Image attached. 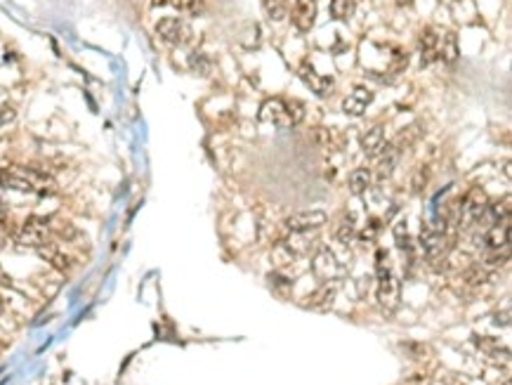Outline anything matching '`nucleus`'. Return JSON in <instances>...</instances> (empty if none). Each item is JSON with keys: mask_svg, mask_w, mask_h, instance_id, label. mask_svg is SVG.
I'll return each instance as SVG.
<instances>
[{"mask_svg": "<svg viewBox=\"0 0 512 385\" xmlns=\"http://www.w3.org/2000/svg\"><path fill=\"white\" fill-rule=\"evenodd\" d=\"M336 237H338V241L340 244H350L354 237H357V230H354V223H343L338 227V232H336Z\"/></svg>", "mask_w": 512, "mask_h": 385, "instance_id": "25", "label": "nucleus"}, {"mask_svg": "<svg viewBox=\"0 0 512 385\" xmlns=\"http://www.w3.org/2000/svg\"><path fill=\"white\" fill-rule=\"evenodd\" d=\"M0 208H3V199H0Z\"/></svg>", "mask_w": 512, "mask_h": 385, "instance_id": "32", "label": "nucleus"}, {"mask_svg": "<svg viewBox=\"0 0 512 385\" xmlns=\"http://www.w3.org/2000/svg\"><path fill=\"white\" fill-rule=\"evenodd\" d=\"M156 34H159L166 43H170V46H180V43L187 38V27L180 22V19L166 17L156 24Z\"/></svg>", "mask_w": 512, "mask_h": 385, "instance_id": "11", "label": "nucleus"}, {"mask_svg": "<svg viewBox=\"0 0 512 385\" xmlns=\"http://www.w3.org/2000/svg\"><path fill=\"white\" fill-rule=\"evenodd\" d=\"M156 5L166 3L170 8L185 12V15H201L204 12V0H154Z\"/></svg>", "mask_w": 512, "mask_h": 385, "instance_id": "21", "label": "nucleus"}, {"mask_svg": "<svg viewBox=\"0 0 512 385\" xmlns=\"http://www.w3.org/2000/svg\"><path fill=\"white\" fill-rule=\"evenodd\" d=\"M394 239H397V246L399 248H404V253H411V248H408V232H406V225L399 223L394 227Z\"/></svg>", "mask_w": 512, "mask_h": 385, "instance_id": "26", "label": "nucleus"}, {"mask_svg": "<svg viewBox=\"0 0 512 385\" xmlns=\"http://www.w3.org/2000/svg\"><path fill=\"white\" fill-rule=\"evenodd\" d=\"M371 182H373V173H371V170L369 168H357L350 175V189H352V194L362 197L366 189L371 187Z\"/></svg>", "mask_w": 512, "mask_h": 385, "instance_id": "19", "label": "nucleus"}, {"mask_svg": "<svg viewBox=\"0 0 512 385\" xmlns=\"http://www.w3.org/2000/svg\"><path fill=\"white\" fill-rule=\"evenodd\" d=\"M373 102V92L366 88H354V90L343 99V111L350 116H364V111L369 109V104Z\"/></svg>", "mask_w": 512, "mask_h": 385, "instance_id": "12", "label": "nucleus"}, {"mask_svg": "<svg viewBox=\"0 0 512 385\" xmlns=\"http://www.w3.org/2000/svg\"><path fill=\"white\" fill-rule=\"evenodd\" d=\"M305 104L300 99H281L271 97L262 104L260 109V121L271 123L276 128H295L305 118Z\"/></svg>", "mask_w": 512, "mask_h": 385, "instance_id": "1", "label": "nucleus"}, {"mask_svg": "<svg viewBox=\"0 0 512 385\" xmlns=\"http://www.w3.org/2000/svg\"><path fill=\"white\" fill-rule=\"evenodd\" d=\"M314 19H317V0H295V8H293L295 29L307 34L314 27Z\"/></svg>", "mask_w": 512, "mask_h": 385, "instance_id": "10", "label": "nucleus"}, {"mask_svg": "<svg viewBox=\"0 0 512 385\" xmlns=\"http://www.w3.org/2000/svg\"><path fill=\"white\" fill-rule=\"evenodd\" d=\"M479 343V350L482 352H486V355H491L494 359H501V355L505 357V359H510V350L505 348V343H501V340H496V338H479L477 340Z\"/></svg>", "mask_w": 512, "mask_h": 385, "instance_id": "20", "label": "nucleus"}, {"mask_svg": "<svg viewBox=\"0 0 512 385\" xmlns=\"http://www.w3.org/2000/svg\"><path fill=\"white\" fill-rule=\"evenodd\" d=\"M411 3H413V0H397V5H401V8H408Z\"/></svg>", "mask_w": 512, "mask_h": 385, "instance_id": "31", "label": "nucleus"}, {"mask_svg": "<svg viewBox=\"0 0 512 385\" xmlns=\"http://www.w3.org/2000/svg\"><path fill=\"white\" fill-rule=\"evenodd\" d=\"M378 302L385 312H394L401 300V288L397 276L392 274L390 260H385V253H378Z\"/></svg>", "mask_w": 512, "mask_h": 385, "instance_id": "2", "label": "nucleus"}, {"mask_svg": "<svg viewBox=\"0 0 512 385\" xmlns=\"http://www.w3.org/2000/svg\"><path fill=\"white\" fill-rule=\"evenodd\" d=\"M397 161H399V149L394 147H387L381 154V161H378V168H376V178L378 180H387L392 175V170H394Z\"/></svg>", "mask_w": 512, "mask_h": 385, "instance_id": "17", "label": "nucleus"}, {"mask_svg": "<svg viewBox=\"0 0 512 385\" xmlns=\"http://www.w3.org/2000/svg\"><path fill=\"white\" fill-rule=\"evenodd\" d=\"M439 57L446 62L448 66H453L458 62V36L453 34V31H448V34L441 38V43H439Z\"/></svg>", "mask_w": 512, "mask_h": 385, "instance_id": "18", "label": "nucleus"}, {"mask_svg": "<svg viewBox=\"0 0 512 385\" xmlns=\"http://www.w3.org/2000/svg\"><path fill=\"white\" fill-rule=\"evenodd\" d=\"M298 74H300L302 83H305L314 94H319V97H326V94H331L333 88H336V80H333L331 76H321L317 69L309 64V62L300 64V71Z\"/></svg>", "mask_w": 512, "mask_h": 385, "instance_id": "9", "label": "nucleus"}, {"mask_svg": "<svg viewBox=\"0 0 512 385\" xmlns=\"http://www.w3.org/2000/svg\"><path fill=\"white\" fill-rule=\"evenodd\" d=\"M484 244H486V248H491V251H498V248L510 246V218L491 225L489 232H486V237H484Z\"/></svg>", "mask_w": 512, "mask_h": 385, "instance_id": "14", "label": "nucleus"}, {"mask_svg": "<svg viewBox=\"0 0 512 385\" xmlns=\"http://www.w3.org/2000/svg\"><path fill=\"white\" fill-rule=\"evenodd\" d=\"M192 69L196 74H201V76H206V74H211V69H213V62H211V57H206V55H192Z\"/></svg>", "mask_w": 512, "mask_h": 385, "instance_id": "24", "label": "nucleus"}, {"mask_svg": "<svg viewBox=\"0 0 512 385\" xmlns=\"http://www.w3.org/2000/svg\"><path fill=\"white\" fill-rule=\"evenodd\" d=\"M283 248L293 258L312 255L319 248V234L317 232H288L283 239Z\"/></svg>", "mask_w": 512, "mask_h": 385, "instance_id": "6", "label": "nucleus"}, {"mask_svg": "<svg viewBox=\"0 0 512 385\" xmlns=\"http://www.w3.org/2000/svg\"><path fill=\"white\" fill-rule=\"evenodd\" d=\"M385 147V128L381 123L373 125L362 135V149L366 156H378Z\"/></svg>", "mask_w": 512, "mask_h": 385, "instance_id": "15", "label": "nucleus"}, {"mask_svg": "<svg viewBox=\"0 0 512 385\" xmlns=\"http://www.w3.org/2000/svg\"><path fill=\"white\" fill-rule=\"evenodd\" d=\"M36 251H38V255H41L43 260H48L55 270H62V272H66V270L71 267V260H69V258H66V253H64V251L57 248L55 244H50V241H48V244L38 246Z\"/></svg>", "mask_w": 512, "mask_h": 385, "instance_id": "16", "label": "nucleus"}, {"mask_svg": "<svg viewBox=\"0 0 512 385\" xmlns=\"http://www.w3.org/2000/svg\"><path fill=\"white\" fill-rule=\"evenodd\" d=\"M41 182H48V175L34 173L29 168H19V166H8L0 168V187L5 189H15V192L24 194H43Z\"/></svg>", "mask_w": 512, "mask_h": 385, "instance_id": "3", "label": "nucleus"}, {"mask_svg": "<svg viewBox=\"0 0 512 385\" xmlns=\"http://www.w3.org/2000/svg\"><path fill=\"white\" fill-rule=\"evenodd\" d=\"M262 10L271 22H281L288 15V0H262Z\"/></svg>", "mask_w": 512, "mask_h": 385, "instance_id": "22", "label": "nucleus"}, {"mask_svg": "<svg viewBox=\"0 0 512 385\" xmlns=\"http://www.w3.org/2000/svg\"><path fill=\"white\" fill-rule=\"evenodd\" d=\"M425 185H427V168H420L418 173H415V178H413V189H415V192H420Z\"/></svg>", "mask_w": 512, "mask_h": 385, "instance_id": "28", "label": "nucleus"}, {"mask_svg": "<svg viewBox=\"0 0 512 385\" xmlns=\"http://www.w3.org/2000/svg\"><path fill=\"white\" fill-rule=\"evenodd\" d=\"M439 43H441V38L434 29H425L420 34V62H422V66H429L439 59Z\"/></svg>", "mask_w": 512, "mask_h": 385, "instance_id": "13", "label": "nucleus"}, {"mask_svg": "<svg viewBox=\"0 0 512 385\" xmlns=\"http://www.w3.org/2000/svg\"><path fill=\"white\" fill-rule=\"evenodd\" d=\"M312 267L319 281H333L343 274V265L338 262L331 248H317V253L312 258Z\"/></svg>", "mask_w": 512, "mask_h": 385, "instance_id": "7", "label": "nucleus"}, {"mask_svg": "<svg viewBox=\"0 0 512 385\" xmlns=\"http://www.w3.org/2000/svg\"><path fill=\"white\" fill-rule=\"evenodd\" d=\"M15 116H17V111L12 109V106H3V109H0V125L12 123L15 121Z\"/></svg>", "mask_w": 512, "mask_h": 385, "instance_id": "29", "label": "nucleus"}, {"mask_svg": "<svg viewBox=\"0 0 512 385\" xmlns=\"http://www.w3.org/2000/svg\"><path fill=\"white\" fill-rule=\"evenodd\" d=\"M489 194L482 187H472L458 201V227H472L475 223H482L484 211L489 208Z\"/></svg>", "mask_w": 512, "mask_h": 385, "instance_id": "4", "label": "nucleus"}, {"mask_svg": "<svg viewBox=\"0 0 512 385\" xmlns=\"http://www.w3.org/2000/svg\"><path fill=\"white\" fill-rule=\"evenodd\" d=\"M50 234H52V230H50V223L43 218H29L27 223L22 225V230L17 232V241L22 246H31V248H38V246L48 244L50 241Z\"/></svg>", "mask_w": 512, "mask_h": 385, "instance_id": "5", "label": "nucleus"}, {"mask_svg": "<svg viewBox=\"0 0 512 385\" xmlns=\"http://www.w3.org/2000/svg\"><path fill=\"white\" fill-rule=\"evenodd\" d=\"M354 15V0H331L333 19H350Z\"/></svg>", "mask_w": 512, "mask_h": 385, "instance_id": "23", "label": "nucleus"}, {"mask_svg": "<svg viewBox=\"0 0 512 385\" xmlns=\"http://www.w3.org/2000/svg\"><path fill=\"white\" fill-rule=\"evenodd\" d=\"M312 135H314V142L324 144V147H333V132H331V130H326V128H314V130H312Z\"/></svg>", "mask_w": 512, "mask_h": 385, "instance_id": "27", "label": "nucleus"}, {"mask_svg": "<svg viewBox=\"0 0 512 385\" xmlns=\"http://www.w3.org/2000/svg\"><path fill=\"white\" fill-rule=\"evenodd\" d=\"M326 223H328L326 211H300L286 218L283 227H286V232H312V230H319Z\"/></svg>", "mask_w": 512, "mask_h": 385, "instance_id": "8", "label": "nucleus"}, {"mask_svg": "<svg viewBox=\"0 0 512 385\" xmlns=\"http://www.w3.org/2000/svg\"><path fill=\"white\" fill-rule=\"evenodd\" d=\"M378 227H381V223H378V220H371V223L366 225V230H364V239H376Z\"/></svg>", "mask_w": 512, "mask_h": 385, "instance_id": "30", "label": "nucleus"}]
</instances>
